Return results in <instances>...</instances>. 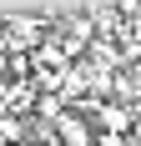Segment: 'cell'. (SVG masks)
<instances>
[{
	"label": "cell",
	"instance_id": "3",
	"mask_svg": "<svg viewBox=\"0 0 141 146\" xmlns=\"http://www.w3.org/2000/svg\"><path fill=\"white\" fill-rule=\"evenodd\" d=\"M91 146H101V141H91Z\"/></svg>",
	"mask_w": 141,
	"mask_h": 146
},
{
	"label": "cell",
	"instance_id": "1",
	"mask_svg": "<svg viewBox=\"0 0 141 146\" xmlns=\"http://www.w3.org/2000/svg\"><path fill=\"white\" fill-rule=\"evenodd\" d=\"M131 76H136V81H141V56H131Z\"/></svg>",
	"mask_w": 141,
	"mask_h": 146
},
{
	"label": "cell",
	"instance_id": "2",
	"mask_svg": "<svg viewBox=\"0 0 141 146\" xmlns=\"http://www.w3.org/2000/svg\"><path fill=\"white\" fill-rule=\"evenodd\" d=\"M131 141H141V116H136V126H131Z\"/></svg>",
	"mask_w": 141,
	"mask_h": 146
}]
</instances>
